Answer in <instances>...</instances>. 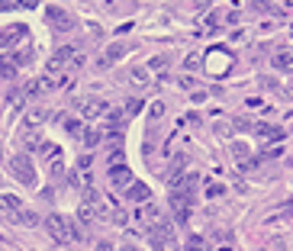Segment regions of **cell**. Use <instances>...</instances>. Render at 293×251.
Segmentation results:
<instances>
[{
    "mask_svg": "<svg viewBox=\"0 0 293 251\" xmlns=\"http://www.w3.org/2000/svg\"><path fill=\"white\" fill-rule=\"evenodd\" d=\"M10 174L26 187H36V164H32L29 155H13L10 158Z\"/></svg>",
    "mask_w": 293,
    "mask_h": 251,
    "instance_id": "obj_1",
    "label": "cell"
},
{
    "mask_svg": "<svg viewBox=\"0 0 293 251\" xmlns=\"http://www.w3.org/2000/svg\"><path fill=\"white\" fill-rule=\"evenodd\" d=\"M206 68H209V74L223 77L225 71L232 68V55H229V48H209V55H206Z\"/></svg>",
    "mask_w": 293,
    "mask_h": 251,
    "instance_id": "obj_2",
    "label": "cell"
},
{
    "mask_svg": "<svg viewBox=\"0 0 293 251\" xmlns=\"http://www.w3.org/2000/svg\"><path fill=\"white\" fill-rule=\"evenodd\" d=\"M45 20H48V26H52V29H58V32L74 29V16H71L65 7H48V10H45Z\"/></svg>",
    "mask_w": 293,
    "mask_h": 251,
    "instance_id": "obj_3",
    "label": "cell"
},
{
    "mask_svg": "<svg viewBox=\"0 0 293 251\" xmlns=\"http://www.w3.org/2000/svg\"><path fill=\"white\" fill-rule=\"evenodd\" d=\"M45 228H48V235H52L58 245H65V242L71 238V232H68V228H71L68 219H65V216H58V213H52V216L45 219Z\"/></svg>",
    "mask_w": 293,
    "mask_h": 251,
    "instance_id": "obj_4",
    "label": "cell"
},
{
    "mask_svg": "<svg viewBox=\"0 0 293 251\" xmlns=\"http://www.w3.org/2000/svg\"><path fill=\"white\" fill-rule=\"evenodd\" d=\"M77 110H81V116H84V119H97V116L110 113V107L103 103V100H97V97H87V100H81V103H77Z\"/></svg>",
    "mask_w": 293,
    "mask_h": 251,
    "instance_id": "obj_5",
    "label": "cell"
},
{
    "mask_svg": "<svg viewBox=\"0 0 293 251\" xmlns=\"http://www.w3.org/2000/svg\"><path fill=\"white\" fill-rule=\"evenodd\" d=\"M171 206H174V219H178V222H187V219H190V213H193V203L184 197V193H178V190L171 193Z\"/></svg>",
    "mask_w": 293,
    "mask_h": 251,
    "instance_id": "obj_6",
    "label": "cell"
},
{
    "mask_svg": "<svg viewBox=\"0 0 293 251\" xmlns=\"http://www.w3.org/2000/svg\"><path fill=\"white\" fill-rule=\"evenodd\" d=\"M26 32H29V29H26V26H20V23H16V26H7V29H0V48H13L16 42L26 36Z\"/></svg>",
    "mask_w": 293,
    "mask_h": 251,
    "instance_id": "obj_7",
    "label": "cell"
},
{
    "mask_svg": "<svg viewBox=\"0 0 293 251\" xmlns=\"http://www.w3.org/2000/svg\"><path fill=\"white\" fill-rule=\"evenodd\" d=\"M110 183H113L116 190H126L132 183V171L126 164H119V167H110Z\"/></svg>",
    "mask_w": 293,
    "mask_h": 251,
    "instance_id": "obj_8",
    "label": "cell"
},
{
    "mask_svg": "<svg viewBox=\"0 0 293 251\" xmlns=\"http://www.w3.org/2000/svg\"><path fill=\"white\" fill-rule=\"evenodd\" d=\"M126 197H129L132 203H148V200H152V190H148V183L132 181L129 187H126Z\"/></svg>",
    "mask_w": 293,
    "mask_h": 251,
    "instance_id": "obj_9",
    "label": "cell"
},
{
    "mask_svg": "<svg viewBox=\"0 0 293 251\" xmlns=\"http://www.w3.org/2000/svg\"><path fill=\"white\" fill-rule=\"evenodd\" d=\"M184 167H187V158H184V155H178V158L171 161V167H168V181L174 183V187L184 181Z\"/></svg>",
    "mask_w": 293,
    "mask_h": 251,
    "instance_id": "obj_10",
    "label": "cell"
},
{
    "mask_svg": "<svg viewBox=\"0 0 293 251\" xmlns=\"http://www.w3.org/2000/svg\"><path fill=\"white\" fill-rule=\"evenodd\" d=\"M0 209L10 213V216H16L20 209H23V200L16 197V193H0Z\"/></svg>",
    "mask_w": 293,
    "mask_h": 251,
    "instance_id": "obj_11",
    "label": "cell"
},
{
    "mask_svg": "<svg viewBox=\"0 0 293 251\" xmlns=\"http://www.w3.org/2000/svg\"><path fill=\"white\" fill-rule=\"evenodd\" d=\"M270 65H274V71H287V74H293V52H274Z\"/></svg>",
    "mask_w": 293,
    "mask_h": 251,
    "instance_id": "obj_12",
    "label": "cell"
},
{
    "mask_svg": "<svg viewBox=\"0 0 293 251\" xmlns=\"http://www.w3.org/2000/svg\"><path fill=\"white\" fill-rule=\"evenodd\" d=\"M126 52H129V46H126V42H113V46L103 52V61H100V65H113V61H119Z\"/></svg>",
    "mask_w": 293,
    "mask_h": 251,
    "instance_id": "obj_13",
    "label": "cell"
},
{
    "mask_svg": "<svg viewBox=\"0 0 293 251\" xmlns=\"http://www.w3.org/2000/svg\"><path fill=\"white\" fill-rule=\"evenodd\" d=\"M255 136L274 138V142H284V129H280V126H268V122H258V126H255Z\"/></svg>",
    "mask_w": 293,
    "mask_h": 251,
    "instance_id": "obj_14",
    "label": "cell"
},
{
    "mask_svg": "<svg viewBox=\"0 0 293 251\" xmlns=\"http://www.w3.org/2000/svg\"><path fill=\"white\" fill-rule=\"evenodd\" d=\"M135 219L142 222V226H152L155 219H161V216H158V209H155L152 203H142L139 209H135Z\"/></svg>",
    "mask_w": 293,
    "mask_h": 251,
    "instance_id": "obj_15",
    "label": "cell"
},
{
    "mask_svg": "<svg viewBox=\"0 0 293 251\" xmlns=\"http://www.w3.org/2000/svg\"><path fill=\"white\" fill-rule=\"evenodd\" d=\"M71 55H74V46H62V48H58V52L52 55V61H48V68H52V71H58V68H62V65H65V61L71 58Z\"/></svg>",
    "mask_w": 293,
    "mask_h": 251,
    "instance_id": "obj_16",
    "label": "cell"
},
{
    "mask_svg": "<svg viewBox=\"0 0 293 251\" xmlns=\"http://www.w3.org/2000/svg\"><path fill=\"white\" fill-rule=\"evenodd\" d=\"M10 219H13L16 226H26V228L39 226V216L32 213V209H26V206H23V209H20V213H16V216H10Z\"/></svg>",
    "mask_w": 293,
    "mask_h": 251,
    "instance_id": "obj_17",
    "label": "cell"
},
{
    "mask_svg": "<svg viewBox=\"0 0 293 251\" xmlns=\"http://www.w3.org/2000/svg\"><path fill=\"white\" fill-rule=\"evenodd\" d=\"M81 138H84V145H87V148H97V145H100V132H97V129H84V136H81Z\"/></svg>",
    "mask_w": 293,
    "mask_h": 251,
    "instance_id": "obj_18",
    "label": "cell"
},
{
    "mask_svg": "<svg viewBox=\"0 0 293 251\" xmlns=\"http://www.w3.org/2000/svg\"><path fill=\"white\" fill-rule=\"evenodd\" d=\"M232 155H235L239 161H245V164H248V145H245V142H235V145H232ZM245 164H242V167H245Z\"/></svg>",
    "mask_w": 293,
    "mask_h": 251,
    "instance_id": "obj_19",
    "label": "cell"
},
{
    "mask_svg": "<svg viewBox=\"0 0 293 251\" xmlns=\"http://www.w3.org/2000/svg\"><path fill=\"white\" fill-rule=\"evenodd\" d=\"M280 152H284V145H280V142H274V145H268V148L261 152V158H277Z\"/></svg>",
    "mask_w": 293,
    "mask_h": 251,
    "instance_id": "obj_20",
    "label": "cell"
},
{
    "mask_svg": "<svg viewBox=\"0 0 293 251\" xmlns=\"http://www.w3.org/2000/svg\"><path fill=\"white\" fill-rule=\"evenodd\" d=\"M223 193H225V187H223V183H209V187H206V197H213V200H216V197H223Z\"/></svg>",
    "mask_w": 293,
    "mask_h": 251,
    "instance_id": "obj_21",
    "label": "cell"
},
{
    "mask_svg": "<svg viewBox=\"0 0 293 251\" xmlns=\"http://www.w3.org/2000/svg\"><path fill=\"white\" fill-rule=\"evenodd\" d=\"M65 129H68L71 136H84V129H81V122H77V119H68V122H65Z\"/></svg>",
    "mask_w": 293,
    "mask_h": 251,
    "instance_id": "obj_22",
    "label": "cell"
},
{
    "mask_svg": "<svg viewBox=\"0 0 293 251\" xmlns=\"http://www.w3.org/2000/svg\"><path fill=\"white\" fill-rule=\"evenodd\" d=\"M164 65H168V58H164V55H155V58L148 61V68H155V71H161Z\"/></svg>",
    "mask_w": 293,
    "mask_h": 251,
    "instance_id": "obj_23",
    "label": "cell"
},
{
    "mask_svg": "<svg viewBox=\"0 0 293 251\" xmlns=\"http://www.w3.org/2000/svg\"><path fill=\"white\" fill-rule=\"evenodd\" d=\"M29 58H32V48H23V52H20V55H16V65H29Z\"/></svg>",
    "mask_w": 293,
    "mask_h": 251,
    "instance_id": "obj_24",
    "label": "cell"
},
{
    "mask_svg": "<svg viewBox=\"0 0 293 251\" xmlns=\"http://www.w3.org/2000/svg\"><path fill=\"white\" fill-rule=\"evenodd\" d=\"M200 245H203V238H197V235H193V238H190V242H187V245H184V251H203V248H200Z\"/></svg>",
    "mask_w": 293,
    "mask_h": 251,
    "instance_id": "obj_25",
    "label": "cell"
},
{
    "mask_svg": "<svg viewBox=\"0 0 293 251\" xmlns=\"http://www.w3.org/2000/svg\"><path fill=\"white\" fill-rule=\"evenodd\" d=\"M161 113H164V103H161V100H155V103H152V116H155V119H161Z\"/></svg>",
    "mask_w": 293,
    "mask_h": 251,
    "instance_id": "obj_26",
    "label": "cell"
},
{
    "mask_svg": "<svg viewBox=\"0 0 293 251\" xmlns=\"http://www.w3.org/2000/svg\"><path fill=\"white\" fill-rule=\"evenodd\" d=\"M213 129H216V136H229V132H232V126H229V122H216Z\"/></svg>",
    "mask_w": 293,
    "mask_h": 251,
    "instance_id": "obj_27",
    "label": "cell"
},
{
    "mask_svg": "<svg viewBox=\"0 0 293 251\" xmlns=\"http://www.w3.org/2000/svg\"><path fill=\"white\" fill-rule=\"evenodd\" d=\"M132 81L145 84V81H148V74H145V71H142V68H132Z\"/></svg>",
    "mask_w": 293,
    "mask_h": 251,
    "instance_id": "obj_28",
    "label": "cell"
},
{
    "mask_svg": "<svg viewBox=\"0 0 293 251\" xmlns=\"http://www.w3.org/2000/svg\"><path fill=\"white\" fill-rule=\"evenodd\" d=\"M142 110V100H129V103H126V113H139Z\"/></svg>",
    "mask_w": 293,
    "mask_h": 251,
    "instance_id": "obj_29",
    "label": "cell"
},
{
    "mask_svg": "<svg viewBox=\"0 0 293 251\" xmlns=\"http://www.w3.org/2000/svg\"><path fill=\"white\" fill-rule=\"evenodd\" d=\"M197 65H200V58H197V55H190V58L184 61V68H187V71H193V68H197Z\"/></svg>",
    "mask_w": 293,
    "mask_h": 251,
    "instance_id": "obj_30",
    "label": "cell"
},
{
    "mask_svg": "<svg viewBox=\"0 0 293 251\" xmlns=\"http://www.w3.org/2000/svg\"><path fill=\"white\" fill-rule=\"evenodd\" d=\"M232 126H235V129H251V122H248V119H235Z\"/></svg>",
    "mask_w": 293,
    "mask_h": 251,
    "instance_id": "obj_31",
    "label": "cell"
},
{
    "mask_svg": "<svg viewBox=\"0 0 293 251\" xmlns=\"http://www.w3.org/2000/svg\"><path fill=\"white\" fill-rule=\"evenodd\" d=\"M97 251H113V245H110V242H97Z\"/></svg>",
    "mask_w": 293,
    "mask_h": 251,
    "instance_id": "obj_32",
    "label": "cell"
},
{
    "mask_svg": "<svg viewBox=\"0 0 293 251\" xmlns=\"http://www.w3.org/2000/svg\"><path fill=\"white\" fill-rule=\"evenodd\" d=\"M119 251H142V248H139V245H123Z\"/></svg>",
    "mask_w": 293,
    "mask_h": 251,
    "instance_id": "obj_33",
    "label": "cell"
}]
</instances>
